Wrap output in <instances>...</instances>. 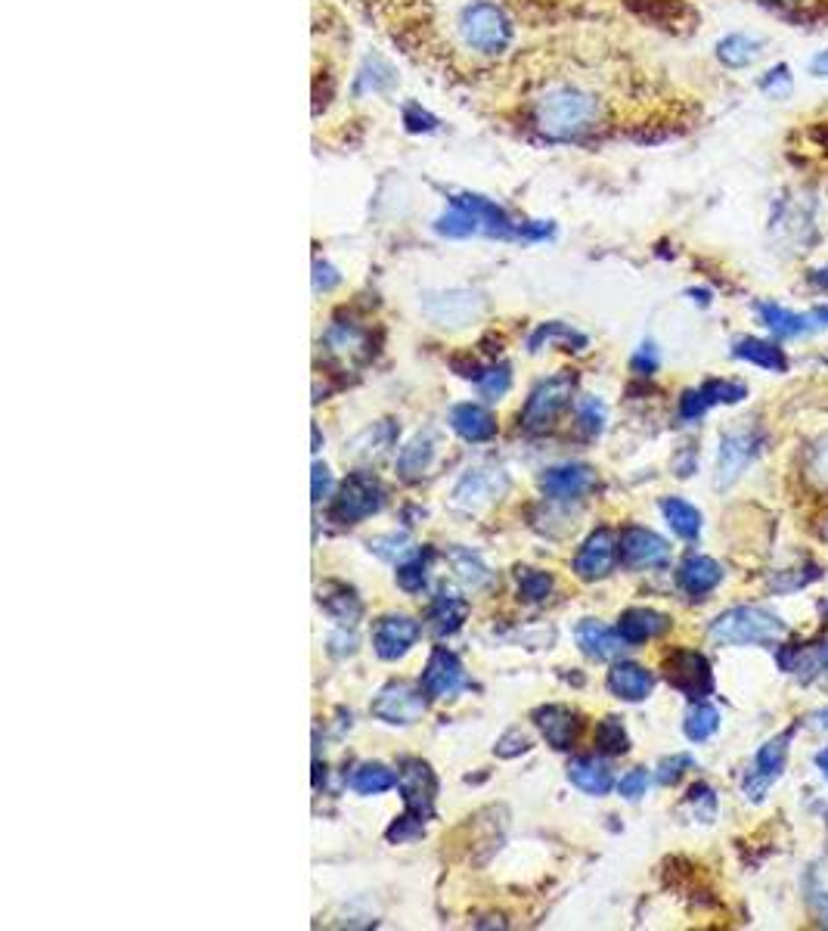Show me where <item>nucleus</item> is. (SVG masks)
<instances>
[{"instance_id": "obj_1", "label": "nucleus", "mask_w": 828, "mask_h": 931, "mask_svg": "<svg viewBox=\"0 0 828 931\" xmlns=\"http://www.w3.org/2000/svg\"><path fill=\"white\" fill-rule=\"evenodd\" d=\"M596 118H599V106L593 96L571 91V87L552 91L537 106V125L547 137H556V141H568V137L590 131Z\"/></svg>"}, {"instance_id": "obj_2", "label": "nucleus", "mask_w": 828, "mask_h": 931, "mask_svg": "<svg viewBox=\"0 0 828 931\" xmlns=\"http://www.w3.org/2000/svg\"><path fill=\"white\" fill-rule=\"evenodd\" d=\"M785 621L764 606H738L711 624V637L726 646H766L785 637Z\"/></svg>"}, {"instance_id": "obj_3", "label": "nucleus", "mask_w": 828, "mask_h": 931, "mask_svg": "<svg viewBox=\"0 0 828 931\" xmlns=\"http://www.w3.org/2000/svg\"><path fill=\"white\" fill-rule=\"evenodd\" d=\"M382 506H385V490L379 485V478L370 473H354L342 482V488L329 506V519L339 525H358V521L375 516Z\"/></svg>"}, {"instance_id": "obj_4", "label": "nucleus", "mask_w": 828, "mask_h": 931, "mask_svg": "<svg viewBox=\"0 0 828 931\" xmlns=\"http://www.w3.org/2000/svg\"><path fill=\"white\" fill-rule=\"evenodd\" d=\"M578 389V376L575 373H556L544 380L537 389L531 392V397L525 401V411H521V426L528 432H547L556 416L571 404V395Z\"/></svg>"}, {"instance_id": "obj_5", "label": "nucleus", "mask_w": 828, "mask_h": 931, "mask_svg": "<svg viewBox=\"0 0 828 931\" xmlns=\"http://www.w3.org/2000/svg\"><path fill=\"white\" fill-rule=\"evenodd\" d=\"M664 680L692 702H704L707 695L714 693L711 662L695 649H673L671 655L664 659Z\"/></svg>"}, {"instance_id": "obj_6", "label": "nucleus", "mask_w": 828, "mask_h": 931, "mask_svg": "<svg viewBox=\"0 0 828 931\" xmlns=\"http://www.w3.org/2000/svg\"><path fill=\"white\" fill-rule=\"evenodd\" d=\"M397 786L404 795L406 817L413 820H432L435 814V795H438V779L435 770L425 764L423 758H404L401 770H397Z\"/></svg>"}, {"instance_id": "obj_7", "label": "nucleus", "mask_w": 828, "mask_h": 931, "mask_svg": "<svg viewBox=\"0 0 828 931\" xmlns=\"http://www.w3.org/2000/svg\"><path fill=\"white\" fill-rule=\"evenodd\" d=\"M463 38L469 48L482 50V53H500L509 44L513 29H509V19L503 17V10H497L494 3H472L463 13Z\"/></svg>"}, {"instance_id": "obj_8", "label": "nucleus", "mask_w": 828, "mask_h": 931, "mask_svg": "<svg viewBox=\"0 0 828 931\" xmlns=\"http://www.w3.org/2000/svg\"><path fill=\"white\" fill-rule=\"evenodd\" d=\"M423 683H389L382 686L373 702V714L385 724H416L425 714V699H423Z\"/></svg>"}, {"instance_id": "obj_9", "label": "nucleus", "mask_w": 828, "mask_h": 931, "mask_svg": "<svg viewBox=\"0 0 828 931\" xmlns=\"http://www.w3.org/2000/svg\"><path fill=\"white\" fill-rule=\"evenodd\" d=\"M618 550H621L627 569H658L671 559L667 540L658 537L655 531H649V528H640V525H630L621 531Z\"/></svg>"}, {"instance_id": "obj_10", "label": "nucleus", "mask_w": 828, "mask_h": 931, "mask_svg": "<svg viewBox=\"0 0 828 931\" xmlns=\"http://www.w3.org/2000/svg\"><path fill=\"white\" fill-rule=\"evenodd\" d=\"M596 488V473L583 463H568V466H552L540 475V490L556 504H571L583 500Z\"/></svg>"}, {"instance_id": "obj_11", "label": "nucleus", "mask_w": 828, "mask_h": 931, "mask_svg": "<svg viewBox=\"0 0 828 931\" xmlns=\"http://www.w3.org/2000/svg\"><path fill=\"white\" fill-rule=\"evenodd\" d=\"M757 444H760L757 435L748 428H735L729 435H723L717 459V488H729L733 482L742 478L751 459L757 457Z\"/></svg>"}, {"instance_id": "obj_12", "label": "nucleus", "mask_w": 828, "mask_h": 931, "mask_svg": "<svg viewBox=\"0 0 828 931\" xmlns=\"http://www.w3.org/2000/svg\"><path fill=\"white\" fill-rule=\"evenodd\" d=\"M788 739H791V730L782 733L779 739H769L757 752V761H754V770L745 776V795L751 801H760L769 786L776 783L785 770V758H788Z\"/></svg>"}, {"instance_id": "obj_13", "label": "nucleus", "mask_w": 828, "mask_h": 931, "mask_svg": "<svg viewBox=\"0 0 828 931\" xmlns=\"http://www.w3.org/2000/svg\"><path fill=\"white\" fill-rule=\"evenodd\" d=\"M618 540L611 535L609 528H599L593 535L583 540V547L575 556V575L580 581H599L606 578L614 562H618Z\"/></svg>"}, {"instance_id": "obj_14", "label": "nucleus", "mask_w": 828, "mask_h": 931, "mask_svg": "<svg viewBox=\"0 0 828 931\" xmlns=\"http://www.w3.org/2000/svg\"><path fill=\"white\" fill-rule=\"evenodd\" d=\"M416 640H420V621H413L410 616H385L373 631L375 655L385 662L406 655L416 646Z\"/></svg>"}, {"instance_id": "obj_15", "label": "nucleus", "mask_w": 828, "mask_h": 931, "mask_svg": "<svg viewBox=\"0 0 828 931\" xmlns=\"http://www.w3.org/2000/svg\"><path fill=\"white\" fill-rule=\"evenodd\" d=\"M466 686V671H463V662L456 659L454 652L447 649H435L428 655V664L423 671V690L425 695L432 699H451L459 690Z\"/></svg>"}, {"instance_id": "obj_16", "label": "nucleus", "mask_w": 828, "mask_h": 931, "mask_svg": "<svg viewBox=\"0 0 828 931\" xmlns=\"http://www.w3.org/2000/svg\"><path fill=\"white\" fill-rule=\"evenodd\" d=\"M534 724L540 726L544 739L556 748V752H568L580 733V714L578 711L565 708V705H544L534 711Z\"/></svg>"}, {"instance_id": "obj_17", "label": "nucleus", "mask_w": 828, "mask_h": 931, "mask_svg": "<svg viewBox=\"0 0 828 931\" xmlns=\"http://www.w3.org/2000/svg\"><path fill=\"white\" fill-rule=\"evenodd\" d=\"M469 618V600L463 593H456L454 587L441 585L435 600H432V609H428V624L432 631L438 637H447V633H456L463 628V621Z\"/></svg>"}, {"instance_id": "obj_18", "label": "nucleus", "mask_w": 828, "mask_h": 931, "mask_svg": "<svg viewBox=\"0 0 828 931\" xmlns=\"http://www.w3.org/2000/svg\"><path fill=\"white\" fill-rule=\"evenodd\" d=\"M578 643L590 659H596V662H611V659H618V655L630 646L621 633L611 631L606 624H599L593 618H587V621H580L578 624Z\"/></svg>"}, {"instance_id": "obj_19", "label": "nucleus", "mask_w": 828, "mask_h": 931, "mask_svg": "<svg viewBox=\"0 0 828 931\" xmlns=\"http://www.w3.org/2000/svg\"><path fill=\"white\" fill-rule=\"evenodd\" d=\"M609 693L624 699V702H642L652 695V686H655V677L652 671H645L642 664L636 662H618L609 671Z\"/></svg>"}, {"instance_id": "obj_20", "label": "nucleus", "mask_w": 828, "mask_h": 931, "mask_svg": "<svg viewBox=\"0 0 828 931\" xmlns=\"http://www.w3.org/2000/svg\"><path fill=\"white\" fill-rule=\"evenodd\" d=\"M720 581H723V566L714 562L711 556H689L676 569V585H680V590H686L689 597H704Z\"/></svg>"}, {"instance_id": "obj_21", "label": "nucleus", "mask_w": 828, "mask_h": 931, "mask_svg": "<svg viewBox=\"0 0 828 931\" xmlns=\"http://www.w3.org/2000/svg\"><path fill=\"white\" fill-rule=\"evenodd\" d=\"M671 631V618L661 616L655 609H627L624 616L618 618V633L624 637L630 646L636 643H645V640H655L661 633Z\"/></svg>"}, {"instance_id": "obj_22", "label": "nucleus", "mask_w": 828, "mask_h": 931, "mask_svg": "<svg viewBox=\"0 0 828 931\" xmlns=\"http://www.w3.org/2000/svg\"><path fill=\"white\" fill-rule=\"evenodd\" d=\"M451 426L463 442H490L497 435V420L494 413L478 407V404H456L451 411Z\"/></svg>"}, {"instance_id": "obj_23", "label": "nucleus", "mask_w": 828, "mask_h": 931, "mask_svg": "<svg viewBox=\"0 0 828 931\" xmlns=\"http://www.w3.org/2000/svg\"><path fill=\"white\" fill-rule=\"evenodd\" d=\"M766 41L760 34H748V32H735L726 34L723 41L717 44V60L726 69H748L751 63L760 60L764 53Z\"/></svg>"}, {"instance_id": "obj_24", "label": "nucleus", "mask_w": 828, "mask_h": 931, "mask_svg": "<svg viewBox=\"0 0 828 931\" xmlns=\"http://www.w3.org/2000/svg\"><path fill=\"white\" fill-rule=\"evenodd\" d=\"M568 779L571 786H578L583 795H593V798H602L609 795L611 786H614V776H611L609 764L596 758H575L568 764Z\"/></svg>"}, {"instance_id": "obj_25", "label": "nucleus", "mask_w": 828, "mask_h": 931, "mask_svg": "<svg viewBox=\"0 0 828 931\" xmlns=\"http://www.w3.org/2000/svg\"><path fill=\"white\" fill-rule=\"evenodd\" d=\"M757 314H760L764 327L773 332L776 339H797V335L813 332L810 314H795V311H788V308H782V304H773V301H760V304H757Z\"/></svg>"}, {"instance_id": "obj_26", "label": "nucleus", "mask_w": 828, "mask_h": 931, "mask_svg": "<svg viewBox=\"0 0 828 931\" xmlns=\"http://www.w3.org/2000/svg\"><path fill=\"white\" fill-rule=\"evenodd\" d=\"M425 311L435 317L441 327H447V323L459 327V323H466L469 317L482 311V301H478V296H469V292H451V296H438V299L428 301Z\"/></svg>"}, {"instance_id": "obj_27", "label": "nucleus", "mask_w": 828, "mask_h": 931, "mask_svg": "<svg viewBox=\"0 0 828 931\" xmlns=\"http://www.w3.org/2000/svg\"><path fill=\"white\" fill-rule=\"evenodd\" d=\"M733 354L738 361L764 366L769 373H785V370H788V358H785V351H782L776 342H764V339H751V335H745V339H735Z\"/></svg>"}, {"instance_id": "obj_28", "label": "nucleus", "mask_w": 828, "mask_h": 931, "mask_svg": "<svg viewBox=\"0 0 828 931\" xmlns=\"http://www.w3.org/2000/svg\"><path fill=\"white\" fill-rule=\"evenodd\" d=\"M506 490V478L500 473H490V469H478V473L466 475L456 488V504L463 506H478L485 500H494L497 494Z\"/></svg>"}, {"instance_id": "obj_29", "label": "nucleus", "mask_w": 828, "mask_h": 931, "mask_svg": "<svg viewBox=\"0 0 828 931\" xmlns=\"http://www.w3.org/2000/svg\"><path fill=\"white\" fill-rule=\"evenodd\" d=\"M661 513H664L667 525H671L673 531L683 537V540H695V537L702 535V513L692 504H686V500L667 497V500H661Z\"/></svg>"}, {"instance_id": "obj_30", "label": "nucleus", "mask_w": 828, "mask_h": 931, "mask_svg": "<svg viewBox=\"0 0 828 931\" xmlns=\"http://www.w3.org/2000/svg\"><path fill=\"white\" fill-rule=\"evenodd\" d=\"M432 457H435V435H432V432L416 435V438H413V442L406 444L404 451H401V459H397L401 475H404V478H416V475H423L425 469H428Z\"/></svg>"}, {"instance_id": "obj_31", "label": "nucleus", "mask_w": 828, "mask_h": 931, "mask_svg": "<svg viewBox=\"0 0 828 931\" xmlns=\"http://www.w3.org/2000/svg\"><path fill=\"white\" fill-rule=\"evenodd\" d=\"M397 786V776L385 764H363L351 776V789L358 795H382Z\"/></svg>"}, {"instance_id": "obj_32", "label": "nucleus", "mask_w": 828, "mask_h": 931, "mask_svg": "<svg viewBox=\"0 0 828 931\" xmlns=\"http://www.w3.org/2000/svg\"><path fill=\"white\" fill-rule=\"evenodd\" d=\"M320 602H323V609H327L329 616L335 618V621H342V624H354L360 618V600L354 597V590H348L342 585H327Z\"/></svg>"}, {"instance_id": "obj_33", "label": "nucleus", "mask_w": 828, "mask_h": 931, "mask_svg": "<svg viewBox=\"0 0 828 931\" xmlns=\"http://www.w3.org/2000/svg\"><path fill=\"white\" fill-rule=\"evenodd\" d=\"M552 348V345H565V351H583L587 348V335L565 323H547L531 335V351H540V348Z\"/></svg>"}, {"instance_id": "obj_34", "label": "nucleus", "mask_w": 828, "mask_h": 931, "mask_svg": "<svg viewBox=\"0 0 828 931\" xmlns=\"http://www.w3.org/2000/svg\"><path fill=\"white\" fill-rule=\"evenodd\" d=\"M683 730H686V736L692 742L711 739L720 730V711L714 708V705H707V702H698V705L686 714Z\"/></svg>"}, {"instance_id": "obj_35", "label": "nucleus", "mask_w": 828, "mask_h": 931, "mask_svg": "<svg viewBox=\"0 0 828 931\" xmlns=\"http://www.w3.org/2000/svg\"><path fill=\"white\" fill-rule=\"evenodd\" d=\"M516 585L521 600L544 602L549 600V593H552V575H547V571L540 569H528V566H518Z\"/></svg>"}, {"instance_id": "obj_36", "label": "nucleus", "mask_w": 828, "mask_h": 931, "mask_svg": "<svg viewBox=\"0 0 828 931\" xmlns=\"http://www.w3.org/2000/svg\"><path fill=\"white\" fill-rule=\"evenodd\" d=\"M435 230H438L441 237H472V234H478V230H482V221L472 215L469 208L454 203V208H451L447 215H441L438 224H435Z\"/></svg>"}, {"instance_id": "obj_37", "label": "nucleus", "mask_w": 828, "mask_h": 931, "mask_svg": "<svg viewBox=\"0 0 828 931\" xmlns=\"http://www.w3.org/2000/svg\"><path fill=\"white\" fill-rule=\"evenodd\" d=\"M596 745H599L602 755H624L627 748H630V736H627L624 724L614 714H609L602 724L596 726Z\"/></svg>"}, {"instance_id": "obj_38", "label": "nucleus", "mask_w": 828, "mask_h": 931, "mask_svg": "<svg viewBox=\"0 0 828 931\" xmlns=\"http://www.w3.org/2000/svg\"><path fill=\"white\" fill-rule=\"evenodd\" d=\"M428 559H432V552L425 550L397 566V585H401V590H406V593H423L425 585H428Z\"/></svg>"}, {"instance_id": "obj_39", "label": "nucleus", "mask_w": 828, "mask_h": 931, "mask_svg": "<svg viewBox=\"0 0 828 931\" xmlns=\"http://www.w3.org/2000/svg\"><path fill=\"white\" fill-rule=\"evenodd\" d=\"M702 395L704 401H707V407H711V404H738V401L748 397V389H745L742 382L711 380L702 385Z\"/></svg>"}, {"instance_id": "obj_40", "label": "nucleus", "mask_w": 828, "mask_h": 931, "mask_svg": "<svg viewBox=\"0 0 828 931\" xmlns=\"http://www.w3.org/2000/svg\"><path fill=\"white\" fill-rule=\"evenodd\" d=\"M760 91H764L769 100H788L791 91H795V75H791V69L785 63L769 69L764 79H760Z\"/></svg>"}, {"instance_id": "obj_41", "label": "nucleus", "mask_w": 828, "mask_h": 931, "mask_svg": "<svg viewBox=\"0 0 828 931\" xmlns=\"http://www.w3.org/2000/svg\"><path fill=\"white\" fill-rule=\"evenodd\" d=\"M451 559H454L456 575H459L466 585L485 587L487 581H490V575H487L485 566L478 562V556H472V552H466V550H454L451 552Z\"/></svg>"}, {"instance_id": "obj_42", "label": "nucleus", "mask_w": 828, "mask_h": 931, "mask_svg": "<svg viewBox=\"0 0 828 931\" xmlns=\"http://www.w3.org/2000/svg\"><path fill=\"white\" fill-rule=\"evenodd\" d=\"M513 385V376H509V366H490L478 376V392L487 397V401H497L509 392Z\"/></svg>"}, {"instance_id": "obj_43", "label": "nucleus", "mask_w": 828, "mask_h": 931, "mask_svg": "<svg viewBox=\"0 0 828 931\" xmlns=\"http://www.w3.org/2000/svg\"><path fill=\"white\" fill-rule=\"evenodd\" d=\"M578 426L587 435H599L606 428V404L596 397H583L578 404Z\"/></svg>"}, {"instance_id": "obj_44", "label": "nucleus", "mask_w": 828, "mask_h": 931, "mask_svg": "<svg viewBox=\"0 0 828 931\" xmlns=\"http://www.w3.org/2000/svg\"><path fill=\"white\" fill-rule=\"evenodd\" d=\"M692 767H695V761L689 758V755L664 758L658 764V783H661V786H673V783H680V776L686 774V770H692Z\"/></svg>"}, {"instance_id": "obj_45", "label": "nucleus", "mask_w": 828, "mask_h": 931, "mask_svg": "<svg viewBox=\"0 0 828 931\" xmlns=\"http://www.w3.org/2000/svg\"><path fill=\"white\" fill-rule=\"evenodd\" d=\"M649 783H652V776H649V770H642V767H636V770H630L627 776H621V783H618V792L624 795L627 801H636V798H642L645 795V789H649Z\"/></svg>"}, {"instance_id": "obj_46", "label": "nucleus", "mask_w": 828, "mask_h": 931, "mask_svg": "<svg viewBox=\"0 0 828 931\" xmlns=\"http://www.w3.org/2000/svg\"><path fill=\"white\" fill-rule=\"evenodd\" d=\"M807 473H810V478L816 482V485L828 488V438H822V442L816 444V447L810 451Z\"/></svg>"}, {"instance_id": "obj_47", "label": "nucleus", "mask_w": 828, "mask_h": 931, "mask_svg": "<svg viewBox=\"0 0 828 931\" xmlns=\"http://www.w3.org/2000/svg\"><path fill=\"white\" fill-rule=\"evenodd\" d=\"M531 748V739L521 730H509L500 742H497V758H518Z\"/></svg>"}, {"instance_id": "obj_48", "label": "nucleus", "mask_w": 828, "mask_h": 931, "mask_svg": "<svg viewBox=\"0 0 828 931\" xmlns=\"http://www.w3.org/2000/svg\"><path fill=\"white\" fill-rule=\"evenodd\" d=\"M704 411H707V401H704L702 389L698 392H686V395L680 397V416L683 420H698Z\"/></svg>"}, {"instance_id": "obj_49", "label": "nucleus", "mask_w": 828, "mask_h": 931, "mask_svg": "<svg viewBox=\"0 0 828 931\" xmlns=\"http://www.w3.org/2000/svg\"><path fill=\"white\" fill-rule=\"evenodd\" d=\"M332 490V475H329L327 463H313V504H320L323 497H329Z\"/></svg>"}, {"instance_id": "obj_50", "label": "nucleus", "mask_w": 828, "mask_h": 931, "mask_svg": "<svg viewBox=\"0 0 828 931\" xmlns=\"http://www.w3.org/2000/svg\"><path fill=\"white\" fill-rule=\"evenodd\" d=\"M633 370L640 373V376H652L658 370V351L655 345H642L636 354H633Z\"/></svg>"}, {"instance_id": "obj_51", "label": "nucleus", "mask_w": 828, "mask_h": 931, "mask_svg": "<svg viewBox=\"0 0 828 931\" xmlns=\"http://www.w3.org/2000/svg\"><path fill=\"white\" fill-rule=\"evenodd\" d=\"M335 283H339V273L329 268V265H317V273H313V289L320 292V289H332Z\"/></svg>"}, {"instance_id": "obj_52", "label": "nucleus", "mask_w": 828, "mask_h": 931, "mask_svg": "<svg viewBox=\"0 0 828 931\" xmlns=\"http://www.w3.org/2000/svg\"><path fill=\"white\" fill-rule=\"evenodd\" d=\"M810 72L816 79H828V50H819L810 60Z\"/></svg>"}, {"instance_id": "obj_53", "label": "nucleus", "mask_w": 828, "mask_h": 931, "mask_svg": "<svg viewBox=\"0 0 828 931\" xmlns=\"http://www.w3.org/2000/svg\"><path fill=\"white\" fill-rule=\"evenodd\" d=\"M810 323H813V330H828V304H822V308H813Z\"/></svg>"}, {"instance_id": "obj_54", "label": "nucleus", "mask_w": 828, "mask_h": 931, "mask_svg": "<svg viewBox=\"0 0 828 931\" xmlns=\"http://www.w3.org/2000/svg\"><path fill=\"white\" fill-rule=\"evenodd\" d=\"M816 767H819V774L828 779V748H822V752L816 755Z\"/></svg>"}]
</instances>
